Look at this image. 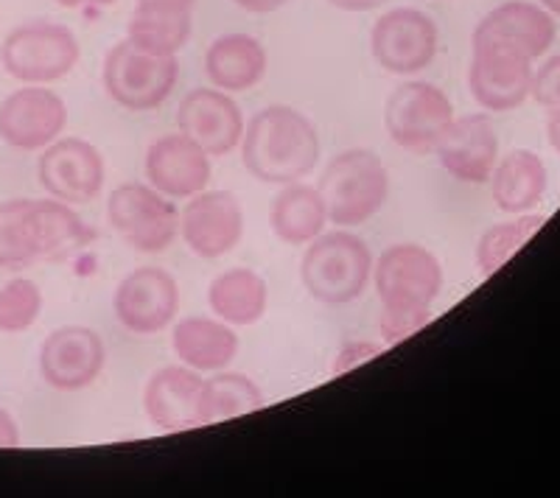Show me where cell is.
Masks as SVG:
<instances>
[{
  "mask_svg": "<svg viewBox=\"0 0 560 498\" xmlns=\"http://www.w3.org/2000/svg\"><path fill=\"white\" fill-rule=\"evenodd\" d=\"M242 161L258 182H300L319 161L317 127L294 107L272 104L244 127Z\"/></svg>",
  "mask_w": 560,
  "mask_h": 498,
  "instance_id": "cell-1",
  "label": "cell"
},
{
  "mask_svg": "<svg viewBox=\"0 0 560 498\" xmlns=\"http://www.w3.org/2000/svg\"><path fill=\"white\" fill-rule=\"evenodd\" d=\"M373 277V252L353 233L334 230L314 238L300 263V281L323 306L359 300Z\"/></svg>",
  "mask_w": 560,
  "mask_h": 498,
  "instance_id": "cell-2",
  "label": "cell"
},
{
  "mask_svg": "<svg viewBox=\"0 0 560 498\" xmlns=\"http://www.w3.org/2000/svg\"><path fill=\"white\" fill-rule=\"evenodd\" d=\"M317 188L328 208V222L337 227H359L387 202L389 174L378 154L348 149L325 166Z\"/></svg>",
  "mask_w": 560,
  "mask_h": 498,
  "instance_id": "cell-3",
  "label": "cell"
},
{
  "mask_svg": "<svg viewBox=\"0 0 560 498\" xmlns=\"http://www.w3.org/2000/svg\"><path fill=\"white\" fill-rule=\"evenodd\" d=\"M82 59L77 34L62 23L32 20L12 28L0 45V64L23 84H51L68 76Z\"/></svg>",
  "mask_w": 560,
  "mask_h": 498,
  "instance_id": "cell-4",
  "label": "cell"
},
{
  "mask_svg": "<svg viewBox=\"0 0 560 498\" xmlns=\"http://www.w3.org/2000/svg\"><path fill=\"white\" fill-rule=\"evenodd\" d=\"M107 96L129 112H152L172 96L179 82L177 57H152L129 39L109 48L102 68Z\"/></svg>",
  "mask_w": 560,
  "mask_h": 498,
  "instance_id": "cell-5",
  "label": "cell"
},
{
  "mask_svg": "<svg viewBox=\"0 0 560 498\" xmlns=\"http://www.w3.org/2000/svg\"><path fill=\"white\" fill-rule=\"evenodd\" d=\"M384 311H429L443 292V266L420 244H393L373 269Z\"/></svg>",
  "mask_w": 560,
  "mask_h": 498,
  "instance_id": "cell-6",
  "label": "cell"
},
{
  "mask_svg": "<svg viewBox=\"0 0 560 498\" xmlns=\"http://www.w3.org/2000/svg\"><path fill=\"white\" fill-rule=\"evenodd\" d=\"M113 230L132 249L158 256L174 244L179 233V211L174 199L163 197L147 182L118 186L107 199Z\"/></svg>",
  "mask_w": 560,
  "mask_h": 498,
  "instance_id": "cell-7",
  "label": "cell"
},
{
  "mask_svg": "<svg viewBox=\"0 0 560 498\" xmlns=\"http://www.w3.org/2000/svg\"><path fill=\"white\" fill-rule=\"evenodd\" d=\"M454 121L452 98L429 82H404L389 93L384 123L395 146L429 154Z\"/></svg>",
  "mask_w": 560,
  "mask_h": 498,
  "instance_id": "cell-8",
  "label": "cell"
},
{
  "mask_svg": "<svg viewBox=\"0 0 560 498\" xmlns=\"http://www.w3.org/2000/svg\"><path fill=\"white\" fill-rule=\"evenodd\" d=\"M438 23L418 9H389L370 32V51L387 73L412 76L427 71L438 57Z\"/></svg>",
  "mask_w": 560,
  "mask_h": 498,
  "instance_id": "cell-9",
  "label": "cell"
},
{
  "mask_svg": "<svg viewBox=\"0 0 560 498\" xmlns=\"http://www.w3.org/2000/svg\"><path fill=\"white\" fill-rule=\"evenodd\" d=\"M37 174L54 199L65 205H90L102 193L107 166L93 143L82 138H59L39 154Z\"/></svg>",
  "mask_w": 560,
  "mask_h": 498,
  "instance_id": "cell-10",
  "label": "cell"
},
{
  "mask_svg": "<svg viewBox=\"0 0 560 498\" xmlns=\"http://www.w3.org/2000/svg\"><path fill=\"white\" fill-rule=\"evenodd\" d=\"M555 37H558L555 14L547 12L541 3L508 0L479 20L471 43L474 48H502L518 57L538 59L552 48Z\"/></svg>",
  "mask_w": 560,
  "mask_h": 498,
  "instance_id": "cell-11",
  "label": "cell"
},
{
  "mask_svg": "<svg viewBox=\"0 0 560 498\" xmlns=\"http://www.w3.org/2000/svg\"><path fill=\"white\" fill-rule=\"evenodd\" d=\"M115 317L138 336L166 331L179 311V286L166 269L140 266L129 272L113 297Z\"/></svg>",
  "mask_w": 560,
  "mask_h": 498,
  "instance_id": "cell-12",
  "label": "cell"
},
{
  "mask_svg": "<svg viewBox=\"0 0 560 498\" xmlns=\"http://www.w3.org/2000/svg\"><path fill=\"white\" fill-rule=\"evenodd\" d=\"M68 127V107L48 87H20L0 102V138L20 152L51 146Z\"/></svg>",
  "mask_w": 560,
  "mask_h": 498,
  "instance_id": "cell-13",
  "label": "cell"
},
{
  "mask_svg": "<svg viewBox=\"0 0 560 498\" xmlns=\"http://www.w3.org/2000/svg\"><path fill=\"white\" fill-rule=\"evenodd\" d=\"M107 361V347L96 331L65 325L48 333L39 347V376L59 392H79L96 381Z\"/></svg>",
  "mask_w": 560,
  "mask_h": 498,
  "instance_id": "cell-14",
  "label": "cell"
},
{
  "mask_svg": "<svg viewBox=\"0 0 560 498\" xmlns=\"http://www.w3.org/2000/svg\"><path fill=\"white\" fill-rule=\"evenodd\" d=\"M179 233L194 256L213 261L242 244L244 211L230 191H199L179 213Z\"/></svg>",
  "mask_w": 560,
  "mask_h": 498,
  "instance_id": "cell-15",
  "label": "cell"
},
{
  "mask_svg": "<svg viewBox=\"0 0 560 498\" xmlns=\"http://www.w3.org/2000/svg\"><path fill=\"white\" fill-rule=\"evenodd\" d=\"M179 132L205 149L210 157H224L242 143L244 116L230 93L217 87H197L179 102Z\"/></svg>",
  "mask_w": 560,
  "mask_h": 498,
  "instance_id": "cell-16",
  "label": "cell"
},
{
  "mask_svg": "<svg viewBox=\"0 0 560 498\" xmlns=\"http://www.w3.org/2000/svg\"><path fill=\"white\" fill-rule=\"evenodd\" d=\"M149 186L168 199H191L210 182V154L188 134H163L147 149Z\"/></svg>",
  "mask_w": 560,
  "mask_h": 498,
  "instance_id": "cell-17",
  "label": "cell"
},
{
  "mask_svg": "<svg viewBox=\"0 0 560 498\" xmlns=\"http://www.w3.org/2000/svg\"><path fill=\"white\" fill-rule=\"evenodd\" d=\"M533 59L502 48H474L468 87L477 104L490 112L522 107L533 87Z\"/></svg>",
  "mask_w": 560,
  "mask_h": 498,
  "instance_id": "cell-18",
  "label": "cell"
},
{
  "mask_svg": "<svg viewBox=\"0 0 560 498\" xmlns=\"http://www.w3.org/2000/svg\"><path fill=\"white\" fill-rule=\"evenodd\" d=\"M434 152L454 179L468 186H482L499 163L497 129L482 112L454 118Z\"/></svg>",
  "mask_w": 560,
  "mask_h": 498,
  "instance_id": "cell-19",
  "label": "cell"
},
{
  "mask_svg": "<svg viewBox=\"0 0 560 498\" xmlns=\"http://www.w3.org/2000/svg\"><path fill=\"white\" fill-rule=\"evenodd\" d=\"M205 378L191 367H163L147 381L143 410L163 431H188L205 426Z\"/></svg>",
  "mask_w": 560,
  "mask_h": 498,
  "instance_id": "cell-20",
  "label": "cell"
},
{
  "mask_svg": "<svg viewBox=\"0 0 560 498\" xmlns=\"http://www.w3.org/2000/svg\"><path fill=\"white\" fill-rule=\"evenodd\" d=\"M96 241V230L82 222L73 205L59 199L32 202V244L37 261H68Z\"/></svg>",
  "mask_w": 560,
  "mask_h": 498,
  "instance_id": "cell-21",
  "label": "cell"
},
{
  "mask_svg": "<svg viewBox=\"0 0 560 498\" xmlns=\"http://www.w3.org/2000/svg\"><path fill=\"white\" fill-rule=\"evenodd\" d=\"M205 73L224 93H247L267 76V48L253 34H222L205 51Z\"/></svg>",
  "mask_w": 560,
  "mask_h": 498,
  "instance_id": "cell-22",
  "label": "cell"
},
{
  "mask_svg": "<svg viewBox=\"0 0 560 498\" xmlns=\"http://www.w3.org/2000/svg\"><path fill=\"white\" fill-rule=\"evenodd\" d=\"M172 345L185 367L197 372H219L236 358L238 336L219 317H188L174 328Z\"/></svg>",
  "mask_w": 560,
  "mask_h": 498,
  "instance_id": "cell-23",
  "label": "cell"
},
{
  "mask_svg": "<svg viewBox=\"0 0 560 498\" xmlns=\"http://www.w3.org/2000/svg\"><path fill=\"white\" fill-rule=\"evenodd\" d=\"M269 224L278 241L289 247H303L314 238L323 236L328 224V208L319 193V188L303 186V182H289L283 191L272 199L269 208Z\"/></svg>",
  "mask_w": 560,
  "mask_h": 498,
  "instance_id": "cell-24",
  "label": "cell"
},
{
  "mask_svg": "<svg viewBox=\"0 0 560 498\" xmlns=\"http://www.w3.org/2000/svg\"><path fill=\"white\" fill-rule=\"evenodd\" d=\"M490 193L502 213H529L547 193V166L538 154L516 149L490 174Z\"/></svg>",
  "mask_w": 560,
  "mask_h": 498,
  "instance_id": "cell-25",
  "label": "cell"
},
{
  "mask_svg": "<svg viewBox=\"0 0 560 498\" xmlns=\"http://www.w3.org/2000/svg\"><path fill=\"white\" fill-rule=\"evenodd\" d=\"M194 32L191 9L138 3L129 17L127 39L152 57H177Z\"/></svg>",
  "mask_w": 560,
  "mask_h": 498,
  "instance_id": "cell-26",
  "label": "cell"
},
{
  "mask_svg": "<svg viewBox=\"0 0 560 498\" xmlns=\"http://www.w3.org/2000/svg\"><path fill=\"white\" fill-rule=\"evenodd\" d=\"M208 306L228 325H255L269 306L267 281L253 269H228L210 283Z\"/></svg>",
  "mask_w": 560,
  "mask_h": 498,
  "instance_id": "cell-27",
  "label": "cell"
},
{
  "mask_svg": "<svg viewBox=\"0 0 560 498\" xmlns=\"http://www.w3.org/2000/svg\"><path fill=\"white\" fill-rule=\"evenodd\" d=\"M261 387L244 372H217V378L205 381L202 417L208 423H224L233 417L249 415L264 406Z\"/></svg>",
  "mask_w": 560,
  "mask_h": 498,
  "instance_id": "cell-28",
  "label": "cell"
},
{
  "mask_svg": "<svg viewBox=\"0 0 560 498\" xmlns=\"http://www.w3.org/2000/svg\"><path fill=\"white\" fill-rule=\"evenodd\" d=\"M544 216H522L516 222H504V224H493L482 238H479L477 247V266L479 275L490 277L493 272L504 266L510 258L516 256L518 249L535 236V233L541 230Z\"/></svg>",
  "mask_w": 560,
  "mask_h": 498,
  "instance_id": "cell-29",
  "label": "cell"
},
{
  "mask_svg": "<svg viewBox=\"0 0 560 498\" xmlns=\"http://www.w3.org/2000/svg\"><path fill=\"white\" fill-rule=\"evenodd\" d=\"M32 202H0V269H23L37 261L32 244Z\"/></svg>",
  "mask_w": 560,
  "mask_h": 498,
  "instance_id": "cell-30",
  "label": "cell"
},
{
  "mask_svg": "<svg viewBox=\"0 0 560 498\" xmlns=\"http://www.w3.org/2000/svg\"><path fill=\"white\" fill-rule=\"evenodd\" d=\"M43 313V292L28 277H14L0 288V331L23 333Z\"/></svg>",
  "mask_w": 560,
  "mask_h": 498,
  "instance_id": "cell-31",
  "label": "cell"
},
{
  "mask_svg": "<svg viewBox=\"0 0 560 498\" xmlns=\"http://www.w3.org/2000/svg\"><path fill=\"white\" fill-rule=\"evenodd\" d=\"M432 311H382V336L387 345H398L420 328H427Z\"/></svg>",
  "mask_w": 560,
  "mask_h": 498,
  "instance_id": "cell-32",
  "label": "cell"
},
{
  "mask_svg": "<svg viewBox=\"0 0 560 498\" xmlns=\"http://www.w3.org/2000/svg\"><path fill=\"white\" fill-rule=\"evenodd\" d=\"M529 96L547 109L560 107V54L549 57L538 71H533Z\"/></svg>",
  "mask_w": 560,
  "mask_h": 498,
  "instance_id": "cell-33",
  "label": "cell"
},
{
  "mask_svg": "<svg viewBox=\"0 0 560 498\" xmlns=\"http://www.w3.org/2000/svg\"><path fill=\"white\" fill-rule=\"evenodd\" d=\"M382 351L384 347L373 345V342H350V345H345L342 351H339L337 365H334V376H342V372L364 365V361H370V358L382 356Z\"/></svg>",
  "mask_w": 560,
  "mask_h": 498,
  "instance_id": "cell-34",
  "label": "cell"
},
{
  "mask_svg": "<svg viewBox=\"0 0 560 498\" xmlns=\"http://www.w3.org/2000/svg\"><path fill=\"white\" fill-rule=\"evenodd\" d=\"M20 446V431L14 417L7 410H0V448H18Z\"/></svg>",
  "mask_w": 560,
  "mask_h": 498,
  "instance_id": "cell-35",
  "label": "cell"
},
{
  "mask_svg": "<svg viewBox=\"0 0 560 498\" xmlns=\"http://www.w3.org/2000/svg\"><path fill=\"white\" fill-rule=\"evenodd\" d=\"M238 9L244 12H253V14H269V12H278L289 3V0H233Z\"/></svg>",
  "mask_w": 560,
  "mask_h": 498,
  "instance_id": "cell-36",
  "label": "cell"
},
{
  "mask_svg": "<svg viewBox=\"0 0 560 498\" xmlns=\"http://www.w3.org/2000/svg\"><path fill=\"white\" fill-rule=\"evenodd\" d=\"M328 3L342 9V12H373V9H378L387 0H328Z\"/></svg>",
  "mask_w": 560,
  "mask_h": 498,
  "instance_id": "cell-37",
  "label": "cell"
},
{
  "mask_svg": "<svg viewBox=\"0 0 560 498\" xmlns=\"http://www.w3.org/2000/svg\"><path fill=\"white\" fill-rule=\"evenodd\" d=\"M547 134H549V143H552V149L560 154V107L549 109Z\"/></svg>",
  "mask_w": 560,
  "mask_h": 498,
  "instance_id": "cell-38",
  "label": "cell"
},
{
  "mask_svg": "<svg viewBox=\"0 0 560 498\" xmlns=\"http://www.w3.org/2000/svg\"><path fill=\"white\" fill-rule=\"evenodd\" d=\"M59 7L65 9H84V7H113L118 0H54Z\"/></svg>",
  "mask_w": 560,
  "mask_h": 498,
  "instance_id": "cell-39",
  "label": "cell"
},
{
  "mask_svg": "<svg viewBox=\"0 0 560 498\" xmlns=\"http://www.w3.org/2000/svg\"><path fill=\"white\" fill-rule=\"evenodd\" d=\"M135 3H160V7L194 9V3H197V0H135Z\"/></svg>",
  "mask_w": 560,
  "mask_h": 498,
  "instance_id": "cell-40",
  "label": "cell"
},
{
  "mask_svg": "<svg viewBox=\"0 0 560 498\" xmlns=\"http://www.w3.org/2000/svg\"><path fill=\"white\" fill-rule=\"evenodd\" d=\"M538 3H541V7L547 9V12L560 14V0H538Z\"/></svg>",
  "mask_w": 560,
  "mask_h": 498,
  "instance_id": "cell-41",
  "label": "cell"
}]
</instances>
